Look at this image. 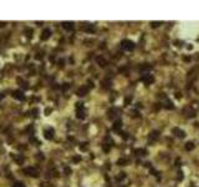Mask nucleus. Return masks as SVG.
Here are the masks:
<instances>
[{"label":"nucleus","mask_w":199,"mask_h":187,"mask_svg":"<svg viewBox=\"0 0 199 187\" xmlns=\"http://www.w3.org/2000/svg\"><path fill=\"white\" fill-rule=\"evenodd\" d=\"M134 46H136V44L133 43L132 40H128V39L122 40V43H121V48L123 50H126V51H132L134 49Z\"/></svg>","instance_id":"nucleus-1"},{"label":"nucleus","mask_w":199,"mask_h":187,"mask_svg":"<svg viewBox=\"0 0 199 187\" xmlns=\"http://www.w3.org/2000/svg\"><path fill=\"white\" fill-rule=\"evenodd\" d=\"M24 173L26 176H31V177H39V170L36 167H33V166H30V167H26L24 169Z\"/></svg>","instance_id":"nucleus-2"},{"label":"nucleus","mask_w":199,"mask_h":187,"mask_svg":"<svg viewBox=\"0 0 199 187\" xmlns=\"http://www.w3.org/2000/svg\"><path fill=\"white\" fill-rule=\"evenodd\" d=\"M88 91H90V87H88V86H86V85H82V86H81V87H79V90L76 91V95H77V96H80V97H83V96H86V95H87Z\"/></svg>","instance_id":"nucleus-3"},{"label":"nucleus","mask_w":199,"mask_h":187,"mask_svg":"<svg viewBox=\"0 0 199 187\" xmlns=\"http://www.w3.org/2000/svg\"><path fill=\"white\" fill-rule=\"evenodd\" d=\"M76 113H77V117L81 119V120L86 117V111H85V109H83L82 103H77V111H76Z\"/></svg>","instance_id":"nucleus-4"},{"label":"nucleus","mask_w":199,"mask_h":187,"mask_svg":"<svg viewBox=\"0 0 199 187\" xmlns=\"http://www.w3.org/2000/svg\"><path fill=\"white\" fill-rule=\"evenodd\" d=\"M141 80H142V82H144L146 85H149V84H152V82L154 81V76L151 75V74H144L141 77Z\"/></svg>","instance_id":"nucleus-5"},{"label":"nucleus","mask_w":199,"mask_h":187,"mask_svg":"<svg viewBox=\"0 0 199 187\" xmlns=\"http://www.w3.org/2000/svg\"><path fill=\"white\" fill-rule=\"evenodd\" d=\"M13 97L16 99V100H20V101H24V100H25L24 92H23V91H20V90H15V91L13 92Z\"/></svg>","instance_id":"nucleus-6"},{"label":"nucleus","mask_w":199,"mask_h":187,"mask_svg":"<svg viewBox=\"0 0 199 187\" xmlns=\"http://www.w3.org/2000/svg\"><path fill=\"white\" fill-rule=\"evenodd\" d=\"M158 137H159V131L154 130V131H152V132L148 135V141H149V142H154V141L158 140Z\"/></svg>","instance_id":"nucleus-7"},{"label":"nucleus","mask_w":199,"mask_h":187,"mask_svg":"<svg viewBox=\"0 0 199 187\" xmlns=\"http://www.w3.org/2000/svg\"><path fill=\"white\" fill-rule=\"evenodd\" d=\"M44 135H45V139H47V140H52L54 139V135H55V131H54V129H46L45 131H44Z\"/></svg>","instance_id":"nucleus-8"},{"label":"nucleus","mask_w":199,"mask_h":187,"mask_svg":"<svg viewBox=\"0 0 199 187\" xmlns=\"http://www.w3.org/2000/svg\"><path fill=\"white\" fill-rule=\"evenodd\" d=\"M172 132H173V135H175V136L179 137V139L185 137V132H184L183 130H181V129H178V127H174V129L172 130Z\"/></svg>","instance_id":"nucleus-9"},{"label":"nucleus","mask_w":199,"mask_h":187,"mask_svg":"<svg viewBox=\"0 0 199 187\" xmlns=\"http://www.w3.org/2000/svg\"><path fill=\"white\" fill-rule=\"evenodd\" d=\"M184 115L187 117H194L195 116V111L192 109V106H188L184 109Z\"/></svg>","instance_id":"nucleus-10"},{"label":"nucleus","mask_w":199,"mask_h":187,"mask_svg":"<svg viewBox=\"0 0 199 187\" xmlns=\"http://www.w3.org/2000/svg\"><path fill=\"white\" fill-rule=\"evenodd\" d=\"M96 62H97V64H98L101 67H104V66L107 65V60L104 59L103 56H97V57H96Z\"/></svg>","instance_id":"nucleus-11"},{"label":"nucleus","mask_w":199,"mask_h":187,"mask_svg":"<svg viewBox=\"0 0 199 187\" xmlns=\"http://www.w3.org/2000/svg\"><path fill=\"white\" fill-rule=\"evenodd\" d=\"M50 36H51V30H50V29H45V30L43 31V34H41V40L45 41V40H47Z\"/></svg>","instance_id":"nucleus-12"},{"label":"nucleus","mask_w":199,"mask_h":187,"mask_svg":"<svg viewBox=\"0 0 199 187\" xmlns=\"http://www.w3.org/2000/svg\"><path fill=\"white\" fill-rule=\"evenodd\" d=\"M61 25H62V28H64L65 30H67V31L74 29V23H72V21H64Z\"/></svg>","instance_id":"nucleus-13"},{"label":"nucleus","mask_w":199,"mask_h":187,"mask_svg":"<svg viewBox=\"0 0 199 187\" xmlns=\"http://www.w3.org/2000/svg\"><path fill=\"white\" fill-rule=\"evenodd\" d=\"M81 30L86 31V33H95V26H92V25H83V26H81Z\"/></svg>","instance_id":"nucleus-14"},{"label":"nucleus","mask_w":199,"mask_h":187,"mask_svg":"<svg viewBox=\"0 0 199 187\" xmlns=\"http://www.w3.org/2000/svg\"><path fill=\"white\" fill-rule=\"evenodd\" d=\"M162 105H163L165 109H173V107H174L173 102H172L171 100H168V99H164V101H163V103H162Z\"/></svg>","instance_id":"nucleus-15"},{"label":"nucleus","mask_w":199,"mask_h":187,"mask_svg":"<svg viewBox=\"0 0 199 187\" xmlns=\"http://www.w3.org/2000/svg\"><path fill=\"white\" fill-rule=\"evenodd\" d=\"M121 126H122V120H116V122L113 123V130L114 131H117V132H120V129H121Z\"/></svg>","instance_id":"nucleus-16"},{"label":"nucleus","mask_w":199,"mask_h":187,"mask_svg":"<svg viewBox=\"0 0 199 187\" xmlns=\"http://www.w3.org/2000/svg\"><path fill=\"white\" fill-rule=\"evenodd\" d=\"M110 85H111V81H110L108 79H104V80H102V81H101V86H102L104 90L110 89Z\"/></svg>","instance_id":"nucleus-17"},{"label":"nucleus","mask_w":199,"mask_h":187,"mask_svg":"<svg viewBox=\"0 0 199 187\" xmlns=\"http://www.w3.org/2000/svg\"><path fill=\"white\" fill-rule=\"evenodd\" d=\"M134 153H137L138 156H146L147 155V150H144V149H137L134 151Z\"/></svg>","instance_id":"nucleus-18"},{"label":"nucleus","mask_w":199,"mask_h":187,"mask_svg":"<svg viewBox=\"0 0 199 187\" xmlns=\"http://www.w3.org/2000/svg\"><path fill=\"white\" fill-rule=\"evenodd\" d=\"M184 147H185V150H187V151H192V150L194 149V142H192V141H189V142H187Z\"/></svg>","instance_id":"nucleus-19"},{"label":"nucleus","mask_w":199,"mask_h":187,"mask_svg":"<svg viewBox=\"0 0 199 187\" xmlns=\"http://www.w3.org/2000/svg\"><path fill=\"white\" fill-rule=\"evenodd\" d=\"M130 161H128V159H120L118 161H117V165H120V166H126V165H127Z\"/></svg>","instance_id":"nucleus-20"},{"label":"nucleus","mask_w":199,"mask_h":187,"mask_svg":"<svg viewBox=\"0 0 199 187\" xmlns=\"http://www.w3.org/2000/svg\"><path fill=\"white\" fill-rule=\"evenodd\" d=\"M116 112H117L116 109L110 110V111H108V117H110V119H114V117H116Z\"/></svg>","instance_id":"nucleus-21"},{"label":"nucleus","mask_w":199,"mask_h":187,"mask_svg":"<svg viewBox=\"0 0 199 187\" xmlns=\"http://www.w3.org/2000/svg\"><path fill=\"white\" fill-rule=\"evenodd\" d=\"M14 159H15V161L18 162V163H23L24 162V156H18V157H15V156H14Z\"/></svg>","instance_id":"nucleus-22"},{"label":"nucleus","mask_w":199,"mask_h":187,"mask_svg":"<svg viewBox=\"0 0 199 187\" xmlns=\"http://www.w3.org/2000/svg\"><path fill=\"white\" fill-rule=\"evenodd\" d=\"M80 149L82 150V151H87V143L86 142H83V143H81V146H80Z\"/></svg>","instance_id":"nucleus-23"},{"label":"nucleus","mask_w":199,"mask_h":187,"mask_svg":"<svg viewBox=\"0 0 199 187\" xmlns=\"http://www.w3.org/2000/svg\"><path fill=\"white\" fill-rule=\"evenodd\" d=\"M162 23L161 21H151V26L152 28H157V26H159Z\"/></svg>","instance_id":"nucleus-24"},{"label":"nucleus","mask_w":199,"mask_h":187,"mask_svg":"<svg viewBox=\"0 0 199 187\" xmlns=\"http://www.w3.org/2000/svg\"><path fill=\"white\" fill-rule=\"evenodd\" d=\"M124 176H126V173H124V172H120V173H118V176H117V177H116V179H117V180L120 181L121 179H122V180L124 179Z\"/></svg>","instance_id":"nucleus-25"},{"label":"nucleus","mask_w":199,"mask_h":187,"mask_svg":"<svg viewBox=\"0 0 199 187\" xmlns=\"http://www.w3.org/2000/svg\"><path fill=\"white\" fill-rule=\"evenodd\" d=\"M25 33L27 34V35H26L27 38H31V36H33V35H31V34H33V30H31V29H26V31H25Z\"/></svg>","instance_id":"nucleus-26"},{"label":"nucleus","mask_w":199,"mask_h":187,"mask_svg":"<svg viewBox=\"0 0 199 187\" xmlns=\"http://www.w3.org/2000/svg\"><path fill=\"white\" fill-rule=\"evenodd\" d=\"M13 187H26V186H25L23 182H16V183H15Z\"/></svg>","instance_id":"nucleus-27"},{"label":"nucleus","mask_w":199,"mask_h":187,"mask_svg":"<svg viewBox=\"0 0 199 187\" xmlns=\"http://www.w3.org/2000/svg\"><path fill=\"white\" fill-rule=\"evenodd\" d=\"M69 89V84H64V86H62V90H66Z\"/></svg>","instance_id":"nucleus-28"},{"label":"nucleus","mask_w":199,"mask_h":187,"mask_svg":"<svg viewBox=\"0 0 199 187\" xmlns=\"http://www.w3.org/2000/svg\"><path fill=\"white\" fill-rule=\"evenodd\" d=\"M65 172H66V173L69 175V173H71V170H70L69 167H66V169H65Z\"/></svg>","instance_id":"nucleus-29"},{"label":"nucleus","mask_w":199,"mask_h":187,"mask_svg":"<svg viewBox=\"0 0 199 187\" xmlns=\"http://www.w3.org/2000/svg\"><path fill=\"white\" fill-rule=\"evenodd\" d=\"M80 160H81L80 156H76V157H74V161H80Z\"/></svg>","instance_id":"nucleus-30"},{"label":"nucleus","mask_w":199,"mask_h":187,"mask_svg":"<svg viewBox=\"0 0 199 187\" xmlns=\"http://www.w3.org/2000/svg\"><path fill=\"white\" fill-rule=\"evenodd\" d=\"M191 187H197V186H191Z\"/></svg>","instance_id":"nucleus-31"}]
</instances>
